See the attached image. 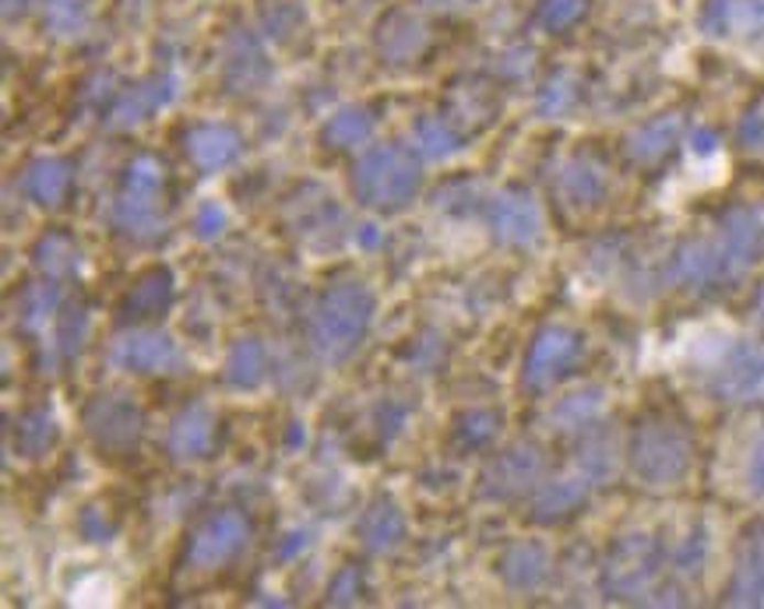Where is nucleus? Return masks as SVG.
<instances>
[{
  "instance_id": "21",
  "label": "nucleus",
  "mask_w": 764,
  "mask_h": 609,
  "mask_svg": "<svg viewBox=\"0 0 764 609\" xmlns=\"http://www.w3.org/2000/svg\"><path fill=\"white\" fill-rule=\"evenodd\" d=\"M501 575L511 588H519V592L539 588L549 575V553L539 543H514L501 557Z\"/></svg>"
},
{
  "instance_id": "35",
  "label": "nucleus",
  "mask_w": 764,
  "mask_h": 609,
  "mask_svg": "<svg viewBox=\"0 0 764 609\" xmlns=\"http://www.w3.org/2000/svg\"><path fill=\"white\" fill-rule=\"evenodd\" d=\"M599 412H602V395H599V391H575V395H567L554 409V420L564 429H578V426H589L592 420H599Z\"/></svg>"
},
{
  "instance_id": "14",
  "label": "nucleus",
  "mask_w": 764,
  "mask_h": 609,
  "mask_svg": "<svg viewBox=\"0 0 764 609\" xmlns=\"http://www.w3.org/2000/svg\"><path fill=\"white\" fill-rule=\"evenodd\" d=\"M716 388L722 399H754L764 391V346L743 342L736 349H730V356L719 367Z\"/></svg>"
},
{
  "instance_id": "16",
  "label": "nucleus",
  "mask_w": 764,
  "mask_h": 609,
  "mask_svg": "<svg viewBox=\"0 0 764 609\" xmlns=\"http://www.w3.org/2000/svg\"><path fill=\"white\" fill-rule=\"evenodd\" d=\"M430 43V32L413 11H391L378 25V50L388 64H408Z\"/></svg>"
},
{
  "instance_id": "11",
  "label": "nucleus",
  "mask_w": 764,
  "mask_h": 609,
  "mask_svg": "<svg viewBox=\"0 0 764 609\" xmlns=\"http://www.w3.org/2000/svg\"><path fill=\"white\" fill-rule=\"evenodd\" d=\"M176 85L181 81L173 75H152L131 88H123L117 102L110 106V113H106V123L110 128H138L141 120H149L155 110H163V106L176 99Z\"/></svg>"
},
{
  "instance_id": "43",
  "label": "nucleus",
  "mask_w": 764,
  "mask_h": 609,
  "mask_svg": "<svg viewBox=\"0 0 764 609\" xmlns=\"http://www.w3.org/2000/svg\"><path fill=\"white\" fill-rule=\"evenodd\" d=\"M567 102H571V93H567V85L549 81V88H546L543 99H539V110H543V113H560Z\"/></svg>"
},
{
  "instance_id": "28",
  "label": "nucleus",
  "mask_w": 764,
  "mask_h": 609,
  "mask_svg": "<svg viewBox=\"0 0 764 609\" xmlns=\"http://www.w3.org/2000/svg\"><path fill=\"white\" fill-rule=\"evenodd\" d=\"M57 434H61L57 416H53L50 409H32L14 426V447L25 458H40V455L50 452L53 444H57Z\"/></svg>"
},
{
  "instance_id": "26",
  "label": "nucleus",
  "mask_w": 764,
  "mask_h": 609,
  "mask_svg": "<svg viewBox=\"0 0 764 609\" xmlns=\"http://www.w3.org/2000/svg\"><path fill=\"white\" fill-rule=\"evenodd\" d=\"M585 493H589V479H585L581 472L578 476H567V479H557V482H546V487L536 493V522H560L564 514H571Z\"/></svg>"
},
{
  "instance_id": "45",
  "label": "nucleus",
  "mask_w": 764,
  "mask_h": 609,
  "mask_svg": "<svg viewBox=\"0 0 764 609\" xmlns=\"http://www.w3.org/2000/svg\"><path fill=\"white\" fill-rule=\"evenodd\" d=\"M701 557H705V540H701V535H690V540L684 543V550L677 553V564L684 570H698Z\"/></svg>"
},
{
  "instance_id": "9",
  "label": "nucleus",
  "mask_w": 764,
  "mask_h": 609,
  "mask_svg": "<svg viewBox=\"0 0 764 609\" xmlns=\"http://www.w3.org/2000/svg\"><path fill=\"white\" fill-rule=\"evenodd\" d=\"M110 360L131 373H173L184 367V352L166 331H128L113 342Z\"/></svg>"
},
{
  "instance_id": "5",
  "label": "nucleus",
  "mask_w": 764,
  "mask_h": 609,
  "mask_svg": "<svg viewBox=\"0 0 764 609\" xmlns=\"http://www.w3.org/2000/svg\"><path fill=\"white\" fill-rule=\"evenodd\" d=\"M247 535H251V525H247V518L240 511H216L194 529L187 546V564L194 570H216L237 557Z\"/></svg>"
},
{
  "instance_id": "29",
  "label": "nucleus",
  "mask_w": 764,
  "mask_h": 609,
  "mask_svg": "<svg viewBox=\"0 0 764 609\" xmlns=\"http://www.w3.org/2000/svg\"><path fill=\"white\" fill-rule=\"evenodd\" d=\"M677 134H680V117H659L627 138V152L637 163H655V159H663L673 149Z\"/></svg>"
},
{
  "instance_id": "12",
  "label": "nucleus",
  "mask_w": 764,
  "mask_h": 609,
  "mask_svg": "<svg viewBox=\"0 0 764 609\" xmlns=\"http://www.w3.org/2000/svg\"><path fill=\"white\" fill-rule=\"evenodd\" d=\"M543 472V455L532 444H519L511 452L496 455L487 472H483V493L487 497H514L522 493L525 487L539 479Z\"/></svg>"
},
{
  "instance_id": "19",
  "label": "nucleus",
  "mask_w": 764,
  "mask_h": 609,
  "mask_svg": "<svg viewBox=\"0 0 764 609\" xmlns=\"http://www.w3.org/2000/svg\"><path fill=\"white\" fill-rule=\"evenodd\" d=\"M67 187H70V163L57 155L35 159L22 176V191L43 208H57L67 198Z\"/></svg>"
},
{
  "instance_id": "25",
  "label": "nucleus",
  "mask_w": 764,
  "mask_h": 609,
  "mask_svg": "<svg viewBox=\"0 0 764 609\" xmlns=\"http://www.w3.org/2000/svg\"><path fill=\"white\" fill-rule=\"evenodd\" d=\"M357 532H360L363 546L384 553V550H395L405 540V518L391 500H378V504L360 518Z\"/></svg>"
},
{
  "instance_id": "38",
  "label": "nucleus",
  "mask_w": 764,
  "mask_h": 609,
  "mask_svg": "<svg viewBox=\"0 0 764 609\" xmlns=\"http://www.w3.org/2000/svg\"><path fill=\"white\" fill-rule=\"evenodd\" d=\"M85 331H88V317H85V311H70V314H64V317H61V331H57V338H61V352H64V356H75V352L81 349V342H85Z\"/></svg>"
},
{
  "instance_id": "2",
  "label": "nucleus",
  "mask_w": 764,
  "mask_h": 609,
  "mask_svg": "<svg viewBox=\"0 0 764 609\" xmlns=\"http://www.w3.org/2000/svg\"><path fill=\"white\" fill-rule=\"evenodd\" d=\"M419 191V163L402 145H374L352 166V194L374 211H402Z\"/></svg>"
},
{
  "instance_id": "42",
  "label": "nucleus",
  "mask_w": 764,
  "mask_h": 609,
  "mask_svg": "<svg viewBox=\"0 0 764 609\" xmlns=\"http://www.w3.org/2000/svg\"><path fill=\"white\" fill-rule=\"evenodd\" d=\"M363 592V578H360V570L357 567H346L339 578L331 581V592H328V599L331 602H339V606H346V602H357V596Z\"/></svg>"
},
{
  "instance_id": "15",
  "label": "nucleus",
  "mask_w": 764,
  "mask_h": 609,
  "mask_svg": "<svg viewBox=\"0 0 764 609\" xmlns=\"http://www.w3.org/2000/svg\"><path fill=\"white\" fill-rule=\"evenodd\" d=\"M184 149L194 166L216 173V170H226L229 163H237L243 141L233 128H226V123H198V128L187 131Z\"/></svg>"
},
{
  "instance_id": "20",
  "label": "nucleus",
  "mask_w": 764,
  "mask_h": 609,
  "mask_svg": "<svg viewBox=\"0 0 764 609\" xmlns=\"http://www.w3.org/2000/svg\"><path fill=\"white\" fill-rule=\"evenodd\" d=\"M730 596L740 606H764V525L754 529L740 550V564H736Z\"/></svg>"
},
{
  "instance_id": "7",
  "label": "nucleus",
  "mask_w": 764,
  "mask_h": 609,
  "mask_svg": "<svg viewBox=\"0 0 764 609\" xmlns=\"http://www.w3.org/2000/svg\"><path fill=\"white\" fill-rule=\"evenodd\" d=\"M655 570H659V550H655V543L648 535H627L607 561V588L613 596L637 599L648 592Z\"/></svg>"
},
{
  "instance_id": "41",
  "label": "nucleus",
  "mask_w": 764,
  "mask_h": 609,
  "mask_svg": "<svg viewBox=\"0 0 764 609\" xmlns=\"http://www.w3.org/2000/svg\"><path fill=\"white\" fill-rule=\"evenodd\" d=\"M113 532H117V525L110 522V514H106L102 508H88V511L81 514V535H85V540L106 543Z\"/></svg>"
},
{
  "instance_id": "32",
  "label": "nucleus",
  "mask_w": 764,
  "mask_h": 609,
  "mask_svg": "<svg viewBox=\"0 0 764 609\" xmlns=\"http://www.w3.org/2000/svg\"><path fill=\"white\" fill-rule=\"evenodd\" d=\"M413 138H416V149L426 159H437V163H440V159H451L455 152H461V138L455 134L451 123L440 120V117H423L416 123Z\"/></svg>"
},
{
  "instance_id": "17",
  "label": "nucleus",
  "mask_w": 764,
  "mask_h": 609,
  "mask_svg": "<svg viewBox=\"0 0 764 609\" xmlns=\"http://www.w3.org/2000/svg\"><path fill=\"white\" fill-rule=\"evenodd\" d=\"M170 303H173V275L166 268H152V272L141 275L131 285V293L123 296L120 314L123 320H149V317L170 311Z\"/></svg>"
},
{
  "instance_id": "22",
  "label": "nucleus",
  "mask_w": 764,
  "mask_h": 609,
  "mask_svg": "<svg viewBox=\"0 0 764 609\" xmlns=\"http://www.w3.org/2000/svg\"><path fill=\"white\" fill-rule=\"evenodd\" d=\"M557 187H560V198L567 205L589 208V205H596L602 198V194H607V173H602V166L592 163V159L578 155L560 170Z\"/></svg>"
},
{
  "instance_id": "24",
  "label": "nucleus",
  "mask_w": 764,
  "mask_h": 609,
  "mask_svg": "<svg viewBox=\"0 0 764 609\" xmlns=\"http://www.w3.org/2000/svg\"><path fill=\"white\" fill-rule=\"evenodd\" d=\"M222 78L229 85V93H251V88H258L264 78H269L264 53H261V46L251 40V35H240V40L229 46Z\"/></svg>"
},
{
  "instance_id": "46",
  "label": "nucleus",
  "mask_w": 764,
  "mask_h": 609,
  "mask_svg": "<svg viewBox=\"0 0 764 609\" xmlns=\"http://www.w3.org/2000/svg\"><path fill=\"white\" fill-rule=\"evenodd\" d=\"M307 543H310V540H307V532H290V535H286V543L279 546V553L290 561V557H296V553H304V550H307Z\"/></svg>"
},
{
  "instance_id": "36",
  "label": "nucleus",
  "mask_w": 764,
  "mask_h": 609,
  "mask_svg": "<svg viewBox=\"0 0 764 609\" xmlns=\"http://www.w3.org/2000/svg\"><path fill=\"white\" fill-rule=\"evenodd\" d=\"M57 285H29L22 293V320L25 325H43L46 317L57 314Z\"/></svg>"
},
{
  "instance_id": "6",
  "label": "nucleus",
  "mask_w": 764,
  "mask_h": 609,
  "mask_svg": "<svg viewBox=\"0 0 764 609\" xmlns=\"http://www.w3.org/2000/svg\"><path fill=\"white\" fill-rule=\"evenodd\" d=\"M712 240V250H716V264H719V279H736L751 268V261L757 258V250L764 247V219L757 211H730L725 215V222L719 226Z\"/></svg>"
},
{
  "instance_id": "23",
  "label": "nucleus",
  "mask_w": 764,
  "mask_h": 609,
  "mask_svg": "<svg viewBox=\"0 0 764 609\" xmlns=\"http://www.w3.org/2000/svg\"><path fill=\"white\" fill-rule=\"evenodd\" d=\"M264 373H269V352H264V346L258 338H237L222 363L226 384L237 391H251L264 381Z\"/></svg>"
},
{
  "instance_id": "13",
  "label": "nucleus",
  "mask_w": 764,
  "mask_h": 609,
  "mask_svg": "<svg viewBox=\"0 0 764 609\" xmlns=\"http://www.w3.org/2000/svg\"><path fill=\"white\" fill-rule=\"evenodd\" d=\"M490 219H493V232L501 237L504 243H514V247H525L539 237L543 229V215H539V205L532 202V194L525 191H504L493 198V208H490Z\"/></svg>"
},
{
  "instance_id": "44",
  "label": "nucleus",
  "mask_w": 764,
  "mask_h": 609,
  "mask_svg": "<svg viewBox=\"0 0 764 609\" xmlns=\"http://www.w3.org/2000/svg\"><path fill=\"white\" fill-rule=\"evenodd\" d=\"M747 482L754 493H764V429L761 437L754 444V455H751V465H747Z\"/></svg>"
},
{
  "instance_id": "40",
  "label": "nucleus",
  "mask_w": 764,
  "mask_h": 609,
  "mask_svg": "<svg viewBox=\"0 0 764 609\" xmlns=\"http://www.w3.org/2000/svg\"><path fill=\"white\" fill-rule=\"evenodd\" d=\"M740 141H743V149L747 152H757L764 155V99L754 106V110L743 117L740 123Z\"/></svg>"
},
{
  "instance_id": "4",
  "label": "nucleus",
  "mask_w": 764,
  "mask_h": 609,
  "mask_svg": "<svg viewBox=\"0 0 764 609\" xmlns=\"http://www.w3.org/2000/svg\"><path fill=\"white\" fill-rule=\"evenodd\" d=\"M631 465L652 487L677 482L690 465V441L680 426L673 423H648L634 434Z\"/></svg>"
},
{
  "instance_id": "10",
  "label": "nucleus",
  "mask_w": 764,
  "mask_h": 609,
  "mask_svg": "<svg viewBox=\"0 0 764 609\" xmlns=\"http://www.w3.org/2000/svg\"><path fill=\"white\" fill-rule=\"evenodd\" d=\"M581 352V335L571 328H546L536 335V342L528 349L525 360V384L532 388H549L560 373L578 360Z\"/></svg>"
},
{
  "instance_id": "31",
  "label": "nucleus",
  "mask_w": 764,
  "mask_h": 609,
  "mask_svg": "<svg viewBox=\"0 0 764 609\" xmlns=\"http://www.w3.org/2000/svg\"><path fill=\"white\" fill-rule=\"evenodd\" d=\"M88 0H43V25L57 40H75L88 29Z\"/></svg>"
},
{
  "instance_id": "18",
  "label": "nucleus",
  "mask_w": 764,
  "mask_h": 609,
  "mask_svg": "<svg viewBox=\"0 0 764 609\" xmlns=\"http://www.w3.org/2000/svg\"><path fill=\"white\" fill-rule=\"evenodd\" d=\"M211 434H216V416L205 405H187L176 412L170 426V452L176 458H201L211 447Z\"/></svg>"
},
{
  "instance_id": "3",
  "label": "nucleus",
  "mask_w": 764,
  "mask_h": 609,
  "mask_svg": "<svg viewBox=\"0 0 764 609\" xmlns=\"http://www.w3.org/2000/svg\"><path fill=\"white\" fill-rule=\"evenodd\" d=\"M159 191H163V166L149 155L134 159L113 205V222L120 226V232H128L134 240H152L155 232H163Z\"/></svg>"
},
{
  "instance_id": "37",
  "label": "nucleus",
  "mask_w": 764,
  "mask_h": 609,
  "mask_svg": "<svg viewBox=\"0 0 764 609\" xmlns=\"http://www.w3.org/2000/svg\"><path fill=\"white\" fill-rule=\"evenodd\" d=\"M585 11V0H543L539 18L546 29H567Z\"/></svg>"
},
{
  "instance_id": "33",
  "label": "nucleus",
  "mask_w": 764,
  "mask_h": 609,
  "mask_svg": "<svg viewBox=\"0 0 764 609\" xmlns=\"http://www.w3.org/2000/svg\"><path fill=\"white\" fill-rule=\"evenodd\" d=\"M496 429H501V412H493V409H469V412H461V416H458L455 437H458V444H466V447H479V444L493 441Z\"/></svg>"
},
{
  "instance_id": "30",
  "label": "nucleus",
  "mask_w": 764,
  "mask_h": 609,
  "mask_svg": "<svg viewBox=\"0 0 764 609\" xmlns=\"http://www.w3.org/2000/svg\"><path fill=\"white\" fill-rule=\"evenodd\" d=\"M32 258L35 264L43 268L46 275H70V272H78V264H81V250L78 243L64 237V232H46V237L35 243L32 250Z\"/></svg>"
},
{
  "instance_id": "8",
  "label": "nucleus",
  "mask_w": 764,
  "mask_h": 609,
  "mask_svg": "<svg viewBox=\"0 0 764 609\" xmlns=\"http://www.w3.org/2000/svg\"><path fill=\"white\" fill-rule=\"evenodd\" d=\"M85 426L106 452H128L141 434V409L123 395H99L85 409Z\"/></svg>"
},
{
  "instance_id": "34",
  "label": "nucleus",
  "mask_w": 764,
  "mask_h": 609,
  "mask_svg": "<svg viewBox=\"0 0 764 609\" xmlns=\"http://www.w3.org/2000/svg\"><path fill=\"white\" fill-rule=\"evenodd\" d=\"M613 469H616L613 441L602 437V434H596V437L585 441V447L578 452V472H581L585 479H589V482H596V479L613 476Z\"/></svg>"
},
{
  "instance_id": "27",
  "label": "nucleus",
  "mask_w": 764,
  "mask_h": 609,
  "mask_svg": "<svg viewBox=\"0 0 764 609\" xmlns=\"http://www.w3.org/2000/svg\"><path fill=\"white\" fill-rule=\"evenodd\" d=\"M370 134H374V117H370L367 106H342L328 117L321 131L328 149H357L370 141Z\"/></svg>"
},
{
  "instance_id": "47",
  "label": "nucleus",
  "mask_w": 764,
  "mask_h": 609,
  "mask_svg": "<svg viewBox=\"0 0 764 609\" xmlns=\"http://www.w3.org/2000/svg\"><path fill=\"white\" fill-rule=\"evenodd\" d=\"M757 314L764 317V285H761V293H757Z\"/></svg>"
},
{
  "instance_id": "39",
  "label": "nucleus",
  "mask_w": 764,
  "mask_h": 609,
  "mask_svg": "<svg viewBox=\"0 0 764 609\" xmlns=\"http://www.w3.org/2000/svg\"><path fill=\"white\" fill-rule=\"evenodd\" d=\"M194 229H198L201 240H216L226 229V208L219 202H205L198 211H194Z\"/></svg>"
},
{
  "instance_id": "1",
  "label": "nucleus",
  "mask_w": 764,
  "mask_h": 609,
  "mask_svg": "<svg viewBox=\"0 0 764 609\" xmlns=\"http://www.w3.org/2000/svg\"><path fill=\"white\" fill-rule=\"evenodd\" d=\"M374 317V293L363 282H335L310 314V346L325 363H342L360 349Z\"/></svg>"
}]
</instances>
